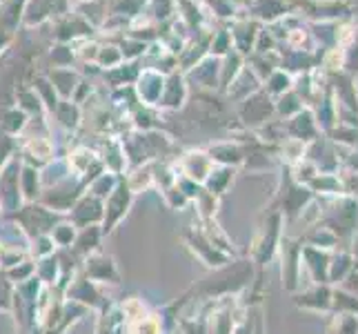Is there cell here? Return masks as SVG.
Returning a JSON list of instances; mask_svg holds the SVG:
<instances>
[{"label":"cell","instance_id":"7a4b0ae2","mask_svg":"<svg viewBox=\"0 0 358 334\" xmlns=\"http://www.w3.org/2000/svg\"><path fill=\"white\" fill-rule=\"evenodd\" d=\"M354 256H356V258H358V241H356V243H354ZM356 267H358V263H356Z\"/></svg>","mask_w":358,"mask_h":334},{"label":"cell","instance_id":"6da1fadb","mask_svg":"<svg viewBox=\"0 0 358 334\" xmlns=\"http://www.w3.org/2000/svg\"><path fill=\"white\" fill-rule=\"evenodd\" d=\"M329 334H358V319L354 314H338L331 321Z\"/></svg>","mask_w":358,"mask_h":334}]
</instances>
